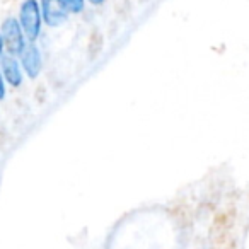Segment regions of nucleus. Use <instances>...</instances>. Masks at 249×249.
<instances>
[{
	"label": "nucleus",
	"instance_id": "nucleus-9",
	"mask_svg": "<svg viewBox=\"0 0 249 249\" xmlns=\"http://www.w3.org/2000/svg\"><path fill=\"white\" fill-rule=\"evenodd\" d=\"M87 2H90L92 5H101V4H104V0H87Z\"/></svg>",
	"mask_w": 249,
	"mask_h": 249
},
{
	"label": "nucleus",
	"instance_id": "nucleus-8",
	"mask_svg": "<svg viewBox=\"0 0 249 249\" xmlns=\"http://www.w3.org/2000/svg\"><path fill=\"white\" fill-rule=\"evenodd\" d=\"M5 55V45H4V39H2V35H0V58Z\"/></svg>",
	"mask_w": 249,
	"mask_h": 249
},
{
	"label": "nucleus",
	"instance_id": "nucleus-7",
	"mask_svg": "<svg viewBox=\"0 0 249 249\" xmlns=\"http://www.w3.org/2000/svg\"><path fill=\"white\" fill-rule=\"evenodd\" d=\"M5 96H7V84H5L4 75L0 72V101H4Z\"/></svg>",
	"mask_w": 249,
	"mask_h": 249
},
{
	"label": "nucleus",
	"instance_id": "nucleus-1",
	"mask_svg": "<svg viewBox=\"0 0 249 249\" xmlns=\"http://www.w3.org/2000/svg\"><path fill=\"white\" fill-rule=\"evenodd\" d=\"M19 24L24 31L28 41L35 43L41 35L43 28V18H41V7L38 0H24L19 7Z\"/></svg>",
	"mask_w": 249,
	"mask_h": 249
},
{
	"label": "nucleus",
	"instance_id": "nucleus-6",
	"mask_svg": "<svg viewBox=\"0 0 249 249\" xmlns=\"http://www.w3.org/2000/svg\"><path fill=\"white\" fill-rule=\"evenodd\" d=\"M69 14H80L86 7V0H58Z\"/></svg>",
	"mask_w": 249,
	"mask_h": 249
},
{
	"label": "nucleus",
	"instance_id": "nucleus-3",
	"mask_svg": "<svg viewBox=\"0 0 249 249\" xmlns=\"http://www.w3.org/2000/svg\"><path fill=\"white\" fill-rule=\"evenodd\" d=\"M18 58L21 62L24 75H28L29 79H38L43 70V55H41V50L36 46V43L28 41V45L19 53Z\"/></svg>",
	"mask_w": 249,
	"mask_h": 249
},
{
	"label": "nucleus",
	"instance_id": "nucleus-2",
	"mask_svg": "<svg viewBox=\"0 0 249 249\" xmlns=\"http://www.w3.org/2000/svg\"><path fill=\"white\" fill-rule=\"evenodd\" d=\"M0 35H2V39H4L5 53L19 56V53L28 45V38H26L21 24H19V21L16 18L4 19V22L0 26Z\"/></svg>",
	"mask_w": 249,
	"mask_h": 249
},
{
	"label": "nucleus",
	"instance_id": "nucleus-4",
	"mask_svg": "<svg viewBox=\"0 0 249 249\" xmlns=\"http://www.w3.org/2000/svg\"><path fill=\"white\" fill-rule=\"evenodd\" d=\"M0 72L4 75V80L7 86L18 87L22 86L24 82V72H22L21 62L16 55H11V53H5L2 58H0Z\"/></svg>",
	"mask_w": 249,
	"mask_h": 249
},
{
	"label": "nucleus",
	"instance_id": "nucleus-5",
	"mask_svg": "<svg viewBox=\"0 0 249 249\" xmlns=\"http://www.w3.org/2000/svg\"><path fill=\"white\" fill-rule=\"evenodd\" d=\"M39 7H41L43 22L50 28H58V26L65 24L69 19V12L62 7L58 0H41Z\"/></svg>",
	"mask_w": 249,
	"mask_h": 249
}]
</instances>
